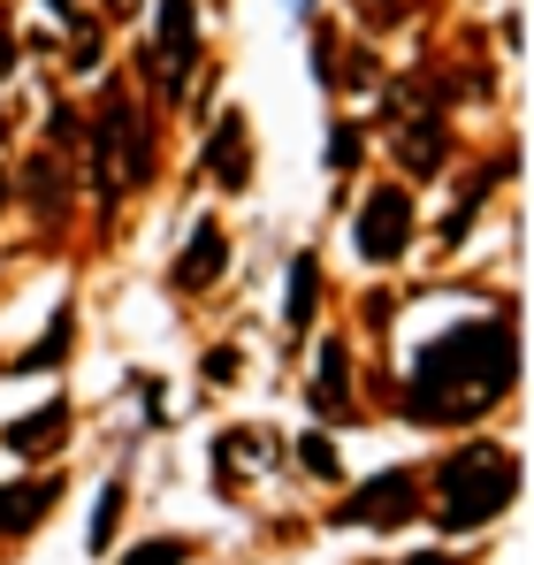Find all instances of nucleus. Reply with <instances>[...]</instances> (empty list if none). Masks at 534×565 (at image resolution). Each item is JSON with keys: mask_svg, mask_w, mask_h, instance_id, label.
Returning <instances> with one entry per match:
<instances>
[{"mask_svg": "<svg viewBox=\"0 0 534 565\" xmlns=\"http://www.w3.org/2000/svg\"><path fill=\"white\" fill-rule=\"evenodd\" d=\"M413 504H420V481H413V473H374V481L359 489V504H344L337 520H366V527H405V520H413Z\"/></svg>", "mask_w": 534, "mask_h": 565, "instance_id": "nucleus-5", "label": "nucleus"}, {"mask_svg": "<svg viewBox=\"0 0 534 565\" xmlns=\"http://www.w3.org/2000/svg\"><path fill=\"white\" fill-rule=\"evenodd\" d=\"M54 8H70V0H54Z\"/></svg>", "mask_w": 534, "mask_h": 565, "instance_id": "nucleus-25", "label": "nucleus"}, {"mask_svg": "<svg viewBox=\"0 0 534 565\" xmlns=\"http://www.w3.org/2000/svg\"><path fill=\"white\" fill-rule=\"evenodd\" d=\"M214 276H222V230H214V222H199V230H191V245H183V260H177V282H183V290H206Z\"/></svg>", "mask_w": 534, "mask_h": 565, "instance_id": "nucleus-10", "label": "nucleus"}, {"mask_svg": "<svg viewBox=\"0 0 534 565\" xmlns=\"http://www.w3.org/2000/svg\"><path fill=\"white\" fill-rule=\"evenodd\" d=\"M450 130H444V115H420V122H405V130H397V161H405V169H420V177H436V169H444V146Z\"/></svg>", "mask_w": 534, "mask_h": 565, "instance_id": "nucleus-9", "label": "nucleus"}, {"mask_svg": "<svg viewBox=\"0 0 534 565\" xmlns=\"http://www.w3.org/2000/svg\"><path fill=\"white\" fill-rule=\"evenodd\" d=\"M153 15H161V46L146 54V70H191V54H199V8L191 0H161Z\"/></svg>", "mask_w": 534, "mask_h": 565, "instance_id": "nucleus-6", "label": "nucleus"}, {"mask_svg": "<svg viewBox=\"0 0 534 565\" xmlns=\"http://www.w3.org/2000/svg\"><path fill=\"white\" fill-rule=\"evenodd\" d=\"M23 191H31V206H39V214H54V206H62V169H54V161H31Z\"/></svg>", "mask_w": 534, "mask_h": 565, "instance_id": "nucleus-15", "label": "nucleus"}, {"mask_svg": "<svg viewBox=\"0 0 534 565\" xmlns=\"http://www.w3.org/2000/svg\"><path fill=\"white\" fill-rule=\"evenodd\" d=\"M0 199H8V177H0Z\"/></svg>", "mask_w": 534, "mask_h": 565, "instance_id": "nucleus-24", "label": "nucleus"}, {"mask_svg": "<svg viewBox=\"0 0 534 565\" xmlns=\"http://www.w3.org/2000/svg\"><path fill=\"white\" fill-rule=\"evenodd\" d=\"M520 375V337L512 321H458L450 337H436L420 360H413V382H405V413L428 420V428H458L473 413H489Z\"/></svg>", "mask_w": 534, "mask_h": 565, "instance_id": "nucleus-1", "label": "nucleus"}, {"mask_svg": "<svg viewBox=\"0 0 534 565\" xmlns=\"http://www.w3.org/2000/svg\"><path fill=\"white\" fill-rule=\"evenodd\" d=\"M298 8H306V0H298Z\"/></svg>", "mask_w": 534, "mask_h": 565, "instance_id": "nucleus-26", "label": "nucleus"}, {"mask_svg": "<svg viewBox=\"0 0 534 565\" xmlns=\"http://www.w3.org/2000/svg\"><path fill=\"white\" fill-rule=\"evenodd\" d=\"M359 260H374V268H382V260H397V253H405V237H413V199H405V191H374V199H366V206H359Z\"/></svg>", "mask_w": 534, "mask_h": 565, "instance_id": "nucleus-4", "label": "nucleus"}, {"mask_svg": "<svg viewBox=\"0 0 534 565\" xmlns=\"http://www.w3.org/2000/svg\"><path fill=\"white\" fill-rule=\"evenodd\" d=\"M512 489H520V459L504 444H466L436 481V497H444L436 512H444V527H481L512 504Z\"/></svg>", "mask_w": 534, "mask_h": 565, "instance_id": "nucleus-2", "label": "nucleus"}, {"mask_svg": "<svg viewBox=\"0 0 534 565\" xmlns=\"http://www.w3.org/2000/svg\"><path fill=\"white\" fill-rule=\"evenodd\" d=\"M359 161V122H337L329 130V169H352Z\"/></svg>", "mask_w": 534, "mask_h": 565, "instance_id": "nucleus-19", "label": "nucleus"}, {"mask_svg": "<svg viewBox=\"0 0 534 565\" xmlns=\"http://www.w3.org/2000/svg\"><path fill=\"white\" fill-rule=\"evenodd\" d=\"M107 8H130V0H107Z\"/></svg>", "mask_w": 534, "mask_h": 565, "instance_id": "nucleus-23", "label": "nucleus"}, {"mask_svg": "<svg viewBox=\"0 0 534 565\" xmlns=\"http://www.w3.org/2000/svg\"><path fill=\"white\" fill-rule=\"evenodd\" d=\"M397 565H458L450 551H420V558H397Z\"/></svg>", "mask_w": 534, "mask_h": 565, "instance_id": "nucleus-22", "label": "nucleus"}, {"mask_svg": "<svg viewBox=\"0 0 534 565\" xmlns=\"http://www.w3.org/2000/svg\"><path fill=\"white\" fill-rule=\"evenodd\" d=\"M62 428H70V405L54 397V405H39V413H23V420H8V436H0V444H8V451H46Z\"/></svg>", "mask_w": 534, "mask_h": 565, "instance_id": "nucleus-13", "label": "nucleus"}, {"mask_svg": "<svg viewBox=\"0 0 534 565\" xmlns=\"http://www.w3.org/2000/svg\"><path fill=\"white\" fill-rule=\"evenodd\" d=\"M70 337H77V329H70V313H54V329H46V337H39V344H31V352H23L15 367H23V375H39V367L70 360Z\"/></svg>", "mask_w": 534, "mask_h": 565, "instance_id": "nucleus-14", "label": "nucleus"}, {"mask_svg": "<svg viewBox=\"0 0 534 565\" xmlns=\"http://www.w3.org/2000/svg\"><path fill=\"white\" fill-rule=\"evenodd\" d=\"M298 459L321 473V481H337V451H329V436H298Z\"/></svg>", "mask_w": 534, "mask_h": 565, "instance_id": "nucleus-17", "label": "nucleus"}, {"mask_svg": "<svg viewBox=\"0 0 534 565\" xmlns=\"http://www.w3.org/2000/svg\"><path fill=\"white\" fill-rule=\"evenodd\" d=\"M115 520H122V481H107V489H99V504H92V551H107Z\"/></svg>", "mask_w": 534, "mask_h": 565, "instance_id": "nucleus-16", "label": "nucleus"}, {"mask_svg": "<svg viewBox=\"0 0 534 565\" xmlns=\"http://www.w3.org/2000/svg\"><path fill=\"white\" fill-rule=\"evenodd\" d=\"M206 169H214V184H245L253 177V146H245V115H222L214 122V138H206Z\"/></svg>", "mask_w": 534, "mask_h": 565, "instance_id": "nucleus-7", "label": "nucleus"}, {"mask_svg": "<svg viewBox=\"0 0 534 565\" xmlns=\"http://www.w3.org/2000/svg\"><path fill=\"white\" fill-rule=\"evenodd\" d=\"M54 497H62V481H8V489H0V535H23V527H39Z\"/></svg>", "mask_w": 534, "mask_h": 565, "instance_id": "nucleus-8", "label": "nucleus"}, {"mask_svg": "<svg viewBox=\"0 0 534 565\" xmlns=\"http://www.w3.org/2000/svg\"><path fill=\"white\" fill-rule=\"evenodd\" d=\"M92 184L115 199V184H146L153 177V146H146V122H138V107L122 93L99 99V115H92Z\"/></svg>", "mask_w": 534, "mask_h": 565, "instance_id": "nucleus-3", "label": "nucleus"}, {"mask_svg": "<svg viewBox=\"0 0 534 565\" xmlns=\"http://www.w3.org/2000/svg\"><path fill=\"white\" fill-rule=\"evenodd\" d=\"M313 306H321V260H313V253H298V260H290V282H282V321H290V329H306V321H313Z\"/></svg>", "mask_w": 534, "mask_h": 565, "instance_id": "nucleus-11", "label": "nucleus"}, {"mask_svg": "<svg viewBox=\"0 0 534 565\" xmlns=\"http://www.w3.org/2000/svg\"><path fill=\"white\" fill-rule=\"evenodd\" d=\"M313 405L321 413H352V352L329 337L321 344V382H313Z\"/></svg>", "mask_w": 534, "mask_h": 565, "instance_id": "nucleus-12", "label": "nucleus"}, {"mask_svg": "<svg viewBox=\"0 0 534 565\" xmlns=\"http://www.w3.org/2000/svg\"><path fill=\"white\" fill-rule=\"evenodd\" d=\"M237 375V352H229V344H214V352H206V382H229Z\"/></svg>", "mask_w": 534, "mask_h": 565, "instance_id": "nucleus-20", "label": "nucleus"}, {"mask_svg": "<svg viewBox=\"0 0 534 565\" xmlns=\"http://www.w3.org/2000/svg\"><path fill=\"white\" fill-rule=\"evenodd\" d=\"M8 70H15V31L0 23V77H8Z\"/></svg>", "mask_w": 534, "mask_h": 565, "instance_id": "nucleus-21", "label": "nucleus"}, {"mask_svg": "<svg viewBox=\"0 0 534 565\" xmlns=\"http://www.w3.org/2000/svg\"><path fill=\"white\" fill-rule=\"evenodd\" d=\"M183 558H191V551L161 535V543H138V551H130V558H122V565H183Z\"/></svg>", "mask_w": 534, "mask_h": 565, "instance_id": "nucleus-18", "label": "nucleus"}]
</instances>
